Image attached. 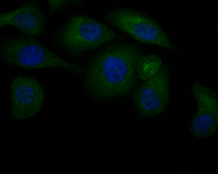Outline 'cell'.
Here are the masks:
<instances>
[{
    "mask_svg": "<svg viewBox=\"0 0 218 174\" xmlns=\"http://www.w3.org/2000/svg\"><path fill=\"white\" fill-rule=\"evenodd\" d=\"M142 56L138 46L117 42L94 53L87 65L84 86L92 96L111 99L129 94L136 83V68Z\"/></svg>",
    "mask_w": 218,
    "mask_h": 174,
    "instance_id": "cell-1",
    "label": "cell"
},
{
    "mask_svg": "<svg viewBox=\"0 0 218 174\" xmlns=\"http://www.w3.org/2000/svg\"><path fill=\"white\" fill-rule=\"evenodd\" d=\"M0 58L7 65L24 69L59 67L80 75L85 71L83 66L64 60L33 37L26 35L2 38Z\"/></svg>",
    "mask_w": 218,
    "mask_h": 174,
    "instance_id": "cell-2",
    "label": "cell"
},
{
    "mask_svg": "<svg viewBox=\"0 0 218 174\" xmlns=\"http://www.w3.org/2000/svg\"><path fill=\"white\" fill-rule=\"evenodd\" d=\"M122 37L105 24L86 15L69 18L59 31L56 42L69 56L80 57L87 52Z\"/></svg>",
    "mask_w": 218,
    "mask_h": 174,
    "instance_id": "cell-3",
    "label": "cell"
},
{
    "mask_svg": "<svg viewBox=\"0 0 218 174\" xmlns=\"http://www.w3.org/2000/svg\"><path fill=\"white\" fill-rule=\"evenodd\" d=\"M106 22L142 43L154 44L173 51L174 47L168 37L153 19L134 9L116 7L106 15Z\"/></svg>",
    "mask_w": 218,
    "mask_h": 174,
    "instance_id": "cell-4",
    "label": "cell"
},
{
    "mask_svg": "<svg viewBox=\"0 0 218 174\" xmlns=\"http://www.w3.org/2000/svg\"><path fill=\"white\" fill-rule=\"evenodd\" d=\"M169 73L168 65L163 64L154 76L137 89L133 103L138 115L154 117L166 110L170 96Z\"/></svg>",
    "mask_w": 218,
    "mask_h": 174,
    "instance_id": "cell-5",
    "label": "cell"
},
{
    "mask_svg": "<svg viewBox=\"0 0 218 174\" xmlns=\"http://www.w3.org/2000/svg\"><path fill=\"white\" fill-rule=\"evenodd\" d=\"M10 112L13 118L23 120L38 113L44 102L43 90L35 79L25 76L14 78L10 87Z\"/></svg>",
    "mask_w": 218,
    "mask_h": 174,
    "instance_id": "cell-6",
    "label": "cell"
},
{
    "mask_svg": "<svg viewBox=\"0 0 218 174\" xmlns=\"http://www.w3.org/2000/svg\"><path fill=\"white\" fill-rule=\"evenodd\" d=\"M192 91L198 108L190 131L195 137L205 138L213 134L217 127V95L213 90L198 82L192 84Z\"/></svg>",
    "mask_w": 218,
    "mask_h": 174,
    "instance_id": "cell-7",
    "label": "cell"
},
{
    "mask_svg": "<svg viewBox=\"0 0 218 174\" xmlns=\"http://www.w3.org/2000/svg\"><path fill=\"white\" fill-rule=\"evenodd\" d=\"M11 25L25 35L38 36L47 28V23L35 1L26 2L16 9L0 13V27Z\"/></svg>",
    "mask_w": 218,
    "mask_h": 174,
    "instance_id": "cell-8",
    "label": "cell"
},
{
    "mask_svg": "<svg viewBox=\"0 0 218 174\" xmlns=\"http://www.w3.org/2000/svg\"><path fill=\"white\" fill-rule=\"evenodd\" d=\"M162 65L161 58L157 54L141 56L137 65V74L141 80L146 81L154 76Z\"/></svg>",
    "mask_w": 218,
    "mask_h": 174,
    "instance_id": "cell-9",
    "label": "cell"
},
{
    "mask_svg": "<svg viewBox=\"0 0 218 174\" xmlns=\"http://www.w3.org/2000/svg\"><path fill=\"white\" fill-rule=\"evenodd\" d=\"M67 0H49L48 13L53 15L61 11L68 3Z\"/></svg>",
    "mask_w": 218,
    "mask_h": 174,
    "instance_id": "cell-10",
    "label": "cell"
},
{
    "mask_svg": "<svg viewBox=\"0 0 218 174\" xmlns=\"http://www.w3.org/2000/svg\"><path fill=\"white\" fill-rule=\"evenodd\" d=\"M72 3H73L74 4H80L83 2V1H70Z\"/></svg>",
    "mask_w": 218,
    "mask_h": 174,
    "instance_id": "cell-11",
    "label": "cell"
}]
</instances>
